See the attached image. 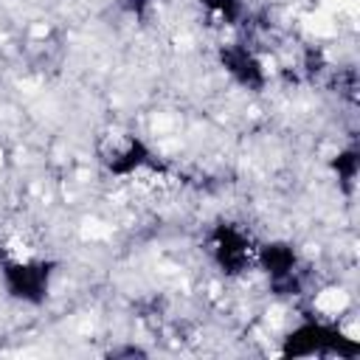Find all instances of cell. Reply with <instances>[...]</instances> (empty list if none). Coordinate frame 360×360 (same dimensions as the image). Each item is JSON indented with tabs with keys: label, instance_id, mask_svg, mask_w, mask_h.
<instances>
[{
	"label": "cell",
	"instance_id": "cell-1",
	"mask_svg": "<svg viewBox=\"0 0 360 360\" xmlns=\"http://www.w3.org/2000/svg\"><path fill=\"white\" fill-rule=\"evenodd\" d=\"M284 354L292 357H354L357 354V343L352 338H346L343 332H338L329 323L321 321H307L301 326H295L287 338H284Z\"/></svg>",
	"mask_w": 360,
	"mask_h": 360
},
{
	"label": "cell",
	"instance_id": "cell-2",
	"mask_svg": "<svg viewBox=\"0 0 360 360\" xmlns=\"http://www.w3.org/2000/svg\"><path fill=\"white\" fill-rule=\"evenodd\" d=\"M0 273L6 281V290L28 304H39L48 295L51 287V273L53 264L51 262H20V259H0Z\"/></svg>",
	"mask_w": 360,
	"mask_h": 360
},
{
	"label": "cell",
	"instance_id": "cell-3",
	"mask_svg": "<svg viewBox=\"0 0 360 360\" xmlns=\"http://www.w3.org/2000/svg\"><path fill=\"white\" fill-rule=\"evenodd\" d=\"M211 256H214V262L219 264L222 273L239 276L256 262L259 250L253 248V242L248 239L245 231H239L236 225H225L222 222L211 233Z\"/></svg>",
	"mask_w": 360,
	"mask_h": 360
},
{
	"label": "cell",
	"instance_id": "cell-4",
	"mask_svg": "<svg viewBox=\"0 0 360 360\" xmlns=\"http://www.w3.org/2000/svg\"><path fill=\"white\" fill-rule=\"evenodd\" d=\"M256 259L267 270L270 290L276 295H295V292H301V287H304V270H301L298 256H295V250L290 245H281V242L264 245V248H259V256Z\"/></svg>",
	"mask_w": 360,
	"mask_h": 360
},
{
	"label": "cell",
	"instance_id": "cell-5",
	"mask_svg": "<svg viewBox=\"0 0 360 360\" xmlns=\"http://www.w3.org/2000/svg\"><path fill=\"white\" fill-rule=\"evenodd\" d=\"M98 158H101V163H104L112 174L127 177V174H135L141 166L149 163V149H146L143 141L135 138V135L112 132V135H107V138L98 143Z\"/></svg>",
	"mask_w": 360,
	"mask_h": 360
},
{
	"label": "cell",
	"instance_id": "cell-6",
	"mask_svg": "<svg viewBox=\"0 0 360 360\" xmlns=\"http://www.w3.org/2000/svg\"><path fill=\"white\" fill-rule=\"evenodd\" d=\"M219 62L233 76V82H239L248 90H262L264 82H267L259 53L250 45H245V42H228V45H222L219 48Z\"/></svg>",
	"mask_w": 360,
	"mask_h": 360
},
{
	"label": "cell",
	"instance_id": "cell-7",
	"mask_svg": "<svg viewBox=\"0 0 360 360\" xmlns=\"http://www.w3.org/2000/svg\"><path fill=\"white\" fill-rule=\"evenodd\" d=\"M200 3L208 11V17L217 20L219 25H236L245 14L242 0H200Z\"/></svg>",
	"mask_w": 360,
	"mask_h": 360
},
{
	"label": "cell",
	"instance_id": "cell-8",
	"mask_svg": "<svg viewBox=\"0 0 360 360\" xmlns=\"http://www.w3.org/2000/svg\"><path fill=\"white\" fill-rule=\"evenodd\" d=\"M332 169L338 172V180H340L343 191H352L354 180H357V149H346V152L335 155Z\"/></svg>",
	"mask_w": 360,
	"mask_h": 360
},
{
	"label": "cell",
	"instance_id": "cell-9",
	"mask_svg": "<svg viewBox=\"0 0 360 360\" xmlns=\"http://www.w3.org/2000/svg\"><path fill=\"white\" fill-rule=\"evenodd\" d=\"M110 354H112V357H143L146 352L138 349V346H124V349H112Z\"/></svg>",
	"mask_w": 360,
	"mask_h": 360
}]
</instances>
